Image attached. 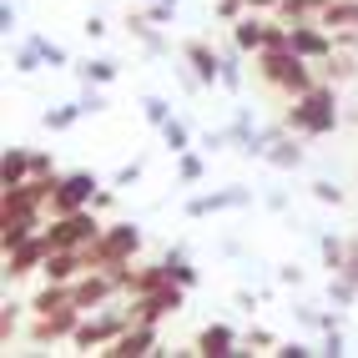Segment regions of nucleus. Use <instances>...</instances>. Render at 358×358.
<instances>
[{"instance_id": "obj_1", "label": "nucleus", "mask_w": 358, "mask_h": 358, "mask_svg": "<svg viewBox=\"0 0 358 358\" xmlns=\"http://www.w3.org/2000/svg\"><path fill=\"white\" fill-rule=\"evenodd\" d=\"M343 111H338V91H333L328 81H318L313 91H303V96L288 101V111H282V127L298 131L303 141H318L328 131H338Z\"/></svg>"}, {"instance_id": "obj_2", "label": "nucleus", "mask_w": 358, "mask_h": 358, "mask_svg": "<svg viewBox=\"0 0 358 358\" xmlns=\"http://www.w3.org/2000/svg\"><path fill=\"white\" fill-rule=\"evenodd\" d=\"M252 71H257V81H262V86H273L278 96H288V101L318 86L313 61H303L293 45H282V51H273V45H268V51H257V56H252Z\"/></svg>"}, {"instance_id": "obj_3", "label": "nucleus", "mask_w": 358, "mask_h": 358, "mask_svg": "<svg viewBox=\"0 0 358 358\" xmlns=\"http://www.w3.org/2000/svg\"><path fill=\"white\" fill-rule=\"evenodd\" d=\"M131 328V298L122 293V298H111L106 308H96V313H81V323H76V333H71V343H76L81 353H91V348H106V343H116L122 333Z\"/></svg>"}, {"instance_id": "obj_4", "label": "nucleus", "mask_w": 358, "mask_h": 358, "mask_svg": "<svg viewBox=\"0 0 358 358\" xmlns=\"http://www.w3.org/2000/svg\"><path fill=\"white\" fill-rule=\"evenodd\" d=\"M141 252V227L136 222H106V232L91 248V268H131Z\"/></svg>"}, {"instance_id": "obj_5", "label": "nucleus", "mask_w": 358, "mask_h": 358, "mask_svg": "<svg viewBox=\"0 0 358 358\" xmlns=\"http://www.w3.org/2000/svg\"><path fill=\"white\" fill-rule=\"evenodd\" d=\"M106 232L101 212L96 207H81V212H66V217H51L45 222V237H51V248H96V237Z\"/></svg>"}, {"instance_id": "obj_6", "label": "nucleus", "mask_w": 358, "mask_h": 358, "mask_svg": "<svg viewBox=\"0 0 358 358\" xmlns=\"http://www.w3.org/2000/svg\"><path fill=\"white\" fill-rule=\"evenodd\" d=\"M187 293H192V288H182V282H162V288L131 298V323H162V318L182 313V308H187Z\"/></svg>"}, {"instance_id": "obj_7", "label": "nucleus", "mask_w": 358, "mask_h": 358, "mask_svg": "<svg viewBox=\"0 0 358 358\" xmlns=\"http://www.w3.org/2000/svg\"><path fill=\"white\" fill-rule=\"evenodd\" d=\"M182 66L197 76V86L202 91H212V86H222V51L212 41H202V36H192V41H182Z\"/></svg>"}, {"instance_id": "obj_8", "label": "nucleus", "mask_w": 358, "mask_h": 358, "mask_svg": "<svg viewBox=\"0 0 358 358\" xmlns=\"http://www.w3.org/2000/svg\"><path fill=\"white\" fill-rule=\"evenodd\" d=\"M96 172H61L56 182V197H51V217H66V212H81L91 207V197H96Z\"/></svg>"}, {"instance_id": "obj_9", "label": "nucleus", "mask_w": 358, "mask_h": 358, "mask_svg": "<svg viewBox=\"0 0 358 358\" xmlns=\"http://www.w3.org/2000/svg\"><path fill=\"white\" fill-rule=\"evenodd\" d=\"M45 257H51V237H45V227L31 237V243H20L6 252V282H20V278H31L45 268Z\"/></svg>"}, {"instance_id": "obj_10", "label": "nucleus", "mask_w": 358, "mask_h": 358, "mask_svg": "<svg viewBox=\"0 0 358 358\" xmlns=\"http://www.w3.org/2000/svg\"><path fill=\"white\" fill-rule=\"evenodd\" d=\"M76 323H81V308H76V303H61V308H51V313H36V323H31L26 338L41 348V343L71 338V333H76Z\"/></svg>"}, {"instance_id": "obj_11", "label": "nucleus", "mask_w": 358, "mask_h": 358, "mask_svg": "<svg viewBox=\"0 0 358 358\" xmlns=\"http://www.w3.org/2000/svg\"><path fill=\"white\" fill-rule=\"evenodd\" d=\"M192 348H197V358H237L243 353V333L227 328V323H207L192 338Z\"/></svg>"}, {"instance_id": "obj_12", "label": "nucleus", "mask_w": 358, "mask_h": 358, "mask_svg": "<svg viewBox=\"0 0 358 358\" xmlns=\"http://www.w3.org/2000/svg\"><path fill=\"white\" fill-rule=\"evenodd\" d=\"M106 358H147V353H162V343H157V323H131L116 343H106L101 348Z\"/></svg>"}, {"instance_id": "obj_13", "label": "nucleus", "mask_w": 358, "mask_h": 358, "mask_svg": "<svg viewBox=\"0 0 358 358\" xmlns=\"http://www.w3.org/2000/svg\"><path fill=\"white\" fill-rule=\"evenodd\" d=\"M248 202H252V187H217V192H197L187 202V217H212V212H232Z\"/></svg>"}, {"instance_id": "obj_14", "label": "nucleus", "mask_w": 358, "mask_h": 358, "mask_svg": "<svg viewBox=\"0 0 358 358\" xmlns=\"http://www.w3.org/2000/svg\"><path fill=\"white\" fill-rule=\"evenodd\" d=\"M45 227V212H0V248H20Z\"/></svg>"}, {"instance_id": "obj_15", "label": "nucleus", "mask_w": 358, "mask_h": 358, "mask_svg": "<svg viewBox=\"0 0 358 358\" xmlns=\"http://www.w3.org/2000/svg\"><path fill=\"white\" fill-rule=\"evenodd\" d=\"M268 31H273V20L262 15V10H248V15H237V20H232V41L243 45L248 56H257L262 45H268Z\"/></svg>"}, {"instance_id": "obj_16", "label": "nucleus", "mask_w": 358, "mask_h": 358, "mask_svg": "<svg viewBox=\"0 0 358 358\" xmlns=\"http://www.w3.org/2000/svg\"><path fill=\"white\" fill-rule=\"evenodd\" d=\"M298 131H282L278 141H273V147H268V166H273V172H298V166L308 162V152L298 147Z\"/></svg>"}, {"instance_id": "obj_17", "label": "nucleus", "mask_w": 358, "mask_h": 358, "mask_svg": "<svg viewBox=\"0 0 358 358\" xmlns=\"http://www.w3.org/2000/svg\"><path fill=\"white\" fill-rule=\"evenodd\" d=\"M127 31H131V41L141 45L147 56H166V36H162V26L141 10V15H127Z\"/></svg>"}, {"instance_id": "obj_18", "label": "nucleus", "mask_w": 358, "mask_h": 358, "mask_svg": "<svg viewBox=\"0 0 358 358\" xmlns=\"http://www.w3.org/2000/svg\"><path fill=\"white\" fill-rule=\"evenodd\" d=\"M282 131H288V127H282V116H278V122H268V127H252V131L243 136V147H237V152H243L248 162H268V147H273Z\"/></svg>"}, {"instance_id": "obj_19", "label": "nucleus", "mask_w": 358, "mask_h": 358, "mask_svg": "<svg viewBox=\"0 0 358 358\" xmlns=\"http://www.w3.org/2000/svg\"><path fill=\"white\" fill-rule=\"evenodd\" d=\"M162 262H166V278L172 282H182V288H197V268H192V252H187V243H172L162 252Z\"/></svg>"}, {"instance_id": "obj_20", "label": "nucleus", "mask_w": 358, "mask_h": 358, "mask_svg": "<svg viewBox=\"0 0 358 358\" xmlns=\"http://www.w3.org/2000/svg\"><path fill=\"white\" fill-rule=\"evenodd\" d=\"M162 282H172V278H166V262H131V282H127V298H141V293L162 288Z\"/></svg>"}, {"instance_id": "obj_21", "label": "nucleus", "mask_w": 358, "mask_h": 358, "mask_svg": "<svg viewBox=\"0 0 358 358\" xmlns=\"http://www.w3.org/2000/svg\"><path fill=\"white\" fill-rule=\"evenodd\" d=\"M31 152L36 147H6V162H0V187H15V182H31Z\"/></svg>"}, {"instance_id": "obj_22", "label": "nucleus", "mask_w": 358, "mask_h": 358, "mask_svg": "<svg viewBox=\"0 0 358 358\" xmlns=\"http://www.w3.org/2000/svg\"><path fill=\"white\" fill-rule=\"evenodd\" d=\"M45 41H51V36H31L26 45H15V56H10L15 76H36V71L45 66Z\"/></svg>"}, {"instance_id": "obj_23", "label": "nucleus", "mask_w": 358, "mask_h": 358, "mask_svg": "<svg viewBox=\"0 0 358 358\" xmlns=\"http://www.w3.org/2000/svg\"><path fill=\"white\" fill-rule=\"evenodd\" d=\"M243 45H222V91H243V81H248V71H243Z\"/></svg>"}, {"instance_id": "obj_24", "label": "nucleus", "mask_w": 358, "mask_h": 358, "mask_svg": "<svg viewBox=\"0 0 358 358\" xmlns=\"http://www.w3.org/2000/svg\"><path fill=\"white\" fill-rule=\"evenodd\" d=\"M71 71H76L81 81H91V86H111V81H116V71H122V66H116L111 56H91V61L71 66Z\"/></svg>"}, {"instance_id": "obj_25", "label": "nucleus", "mask_w": 358, "mask_h": 358, "mask_svg": "<svg viewBox=\"0 0 358 358\" xmlns=\"http://www.w3.org/2000/svg\"><path fill=\"white\" fill-rule=\"evenodd\" d=\"M157 136H162V147L172 152V157L192 152V127H187L182 116H172V122H166V127H157Z\"/></svg>"}, {"instance_id": "obj_26", "label": "nucleus", "mask_w": 358, "mask_h": 358, "mask_svg": "<svg viewBox=\"0 0 358 358\" xmlns=\"http://www.w3.org/2000/svg\"><path fill=\"white\" fill-rule=\"evenodd\" d=\"M207 177V152H182L177 157V187H197Z\"/></svg>"}, {"instance_id": "obj_27", "label": "nucleus", "mask_w": 358, "mask_h": 358, "mask_svg": "<svg viewBox=\"0 0 358 358\" xmlns=\"http://www.w3.org/2000/svg\"><path fill=\"white\" fill-rule=\"evenodd\" d=\"M318 252H323V268L338 273L343 257H348V237H338V232H318Z\"/></svg>"}, {"instance_id": "obj_28", "label": "nucleus", "mask_w": 358, "mask_h": 358, "mask_svg": "<svg viewBox=\"0 0 358 358\" xmlns=\"http://www.w3.org/2000/svg\"><path fill=\"white\" fill-rule=\"evenodd\" d=\"M81 101H61V106H51V111H45L41 116V122H45V131H71V127H76L81 122Z\"/></svg>"}, {"instance_id": "obj_29", "label": "nucleus", "mask_w": 358, "mask_h": 358, "mask_svg": "<svg viewBox=\"0 0 358 358\" xmlns=\"http://www.w3.org/2000/svg\"><path fill=\"white\" fill-rule=\"evenodd\" d=\"M61 303H71V282H45L26 308H31V313H51V308H61Z\"/></svg>"}, {"instance_id": "obj_30", "label": "nucleus", "mask_w": 358, "mask_h": 358, "mask_svg": "<svg viewBox=\"0 0 358 358\" xmlns=\"http://www.w3.org/2000/svg\"><path fill=\"white\" fill-rule=\"evenodd\" d=\"M328 303L353 308V303H358V282H353V278H343V273H328Z\"/></svg>"}, {"instance_id": "obj_31", "label": "nucleus", "mask_w": 358, "mask_h": 358, "mask_svg": "<svg viewBox=\"0 0 358 358\" xmlns=\"http://www.w3.org/2000/svg\"><path fill=\"white\" fill-rule=\"evenodd\" d=\"M141 116H147V127H166V122H172V101H166V96H141Z\"/></svg>"}, {"instance_id": "obj_32", "label": "nucleus", "mask_w": 358, "mask_h": 358, "mask_svg": "<svg viewBox=\"0 0 358 358\" xmlns=\"http://www.w3.org/2000/svg\"><path fill=\"white\" fill-rule=\"evenodd\" d=\"M15 328H20V303H10V298H6V308H0V348H6V353H10Z\"/></svg>"}, {"instance_id": "obj_33", "label": "nucleus", "mask_w": 358, "mask_h": 358, "mask_svg": "<svg viewBox=\"0 0 358 358\" xmlns=\"http://www.w3.org/2000/svg\"><path fill=\"white\" fill-rule=\"evenodd\" d=\"M273 348H278V338L268 328H248L243 333V353H273ZM243 353H237V358H243Z\"/></svg>"}, {"instance_id": "obj_34", "label": "nucleus", "mask_w": 358, "mask_h": 358, "mask_svg": "<svg viewBox=\"0 0 358 358\" xmlns=\"http://www.w3.org/2000/svg\"><path fill=\"white\" fill-rule=\"evenodd\" d=\"M76 101H81L86 116H101V111H106V91H101V86H91V81H81V96H76Z\"/></svg>"}, {"instance_id": "obj_35", "label": "nucleus", "mask_w": 358, "mask_h": 358, "mask_svg": "<svg viewBox=\"0 0 358 358\" xmlns=\"http://www.w3.org/2000/svg\"><path fill=\"white\" fill-rule=\"evenodd\" d=\"M313 202H323V207H343L348 197H343V187H338V182L318 177V182H313Z\"/></svg>"}, {"instance_id": "obj_36", "label": "nucleus", "mask_w": 358, "mask_h": 358, "mask_svg": "<svg viewBox=\"0 0 358 358\" xmlns=\"http://www.w3.org/2000/svg\"><path fill=\"white\" fill-rule=\"evenodd\" d=\"M318 353H323V358H343V353H348L343 328H328V333H323V343H318Z\"/></svg>"}, {"instance_id": "obj_37", "label": "nucleus", "mask_w": 358, "mask_h": 358, "mask_svg": "<svg viewBox=\"0 0 358 358\" xmlns=\"http://www.w3.org/2000/svg\"><path fill=\"white\" fill-rule=\"evenodd\" d=\"M227 147H232V131H227V127H217V131L202 136V152H207V157H217V152H227Z\"/></svg>"}, {"instance_id": "obj_38", "label": "nucleus", "mask_w": 358, "mask_h": 358, "mask_svg": "<svg viewBox=\"0 0 358 358\" xmlns=\"http://www.w3.org/2000/svg\"><path fill=\"white\" fill-rule=\"evenodd\" d=\"M31 166H36L31 177H61V172H56V157H51V152H41V147L31 152Z\"/></svg>"}, {"instance_id": "obj_39", "label": "nucleus", "mask_w": 358, "mask_h": 358, "mask_svg": "<svg viewBox=\"0 0 358 358\" xmlns=\"http://www.w3.org/2000/svg\"><path fill=\"white\" fill-rule=\"evenodd\" d=\"M147 15L157 20V26H172V15H177V6H172V0H147Z\"/></svg>"}, {"instance_id": "obj_40", "label": "nucleus", "mask_w": 358, "mask_h": 358, "mask_svg": "<svg viewBox=\"0 0 358 358\" xmlns=\"http://www.w3.org/2000/svg\"><path fill=\"white\" fill-rule=\"evenodd\" d=\"M45 66H51V71H66V66H71V51H66V45H56V41H45Z\"/></svg>"}, {"instance_id": "obj_41", "label": "nucleus", "mask_w": 358, "mask_h": 358, "mask_svg": "<svg viewBox=\"0 0 358 358\" xmlns=\"http://www.w3.org/2000/svg\"><path fill=\"white\" fill-rule=\"evenodd\" d=\"M141 172H147V166H141V162H127L122 172L111 177V187H131V182H141Z\"/></svg>"}, {"instance_id": "obj_42", "label": "nucleus", "mask_w": 358, "mask_h": 358, "mask_svg": "<svg viewBox=\"0 0 358 358\" xmlns=\"http://www.w3.org/2000/svg\"><path fill=\"white\" fill-rule=\"evenodd\" d=\"M338 273H343V278H353V282H358V232H353V237H348V257H343V268H338Z\"/></svg>"}, {"instance_id": "obj_43", "label": "nucleus", "mask_w": 358, "mask_h": 358, "mask_svg": "<svg viewBox=\"0 0 358 358\" xmlns=\"http://www.w3.org/2000/svg\"><path fill=\"white\" fill-rule=\"evenodd\" d=\"M273 353H278V358H313L318 348H308V343H278Z\"/></svg>"}, {"instance_id": "obj_44", "label": "nucleus", "mask_w": 358, "mask_h": 358, "mask_svg": "<svg viewBox=\"0 0 358 358\" xmlns=\"http://www.w3.org/2000/svg\"><path fill=\"white\" fill-rule=\"evenodd\" d=\"M278 282H282V288H303V268H298V262H288V268H278Z\"/></svg>"}, {"instance_id": "obj_45", "label": "nucleus", "mask_w": 358, "mask_h": 358, "mask_svg": "<svg viewBox=\"0 0 358 358\" xmlns=\"http://www.w3.org/2000/svg\"><path fill=\"white\" fill-rule=\"evenodd\" d=\"M217 15H222V20H237V15H248V0H217Z\"/></svg>"}, {"instance_id": "obj_46", "label": "nucleus", "mask_w": 358, "mask_h": 358, "mask_svg": "<svg viewBox=\"0 0 358 358\" xmlns=\"http://www.w3.org/2000/svg\"><path fill=\"white\" fill-rule=\"evenodd\" d=\"M91 207H96V212H111V207H116V187H96V197H91Z\"/></svg>"}, {"instance_id": "obj_47", "label": "nucleus", "mask_w": 358, "mask_h": 358, "mask_svg": "<svg viewBox=\"0 0 358 358\" xmlns=\"http://www.w3.org/2000/svg\"><path fill=\"white\" fill-rule=\"evenodd\" d=\"M0 31H6V36L15 31V6H10V0H0Z\"/></svg>"}, {"instance_id": "obj_48", "label": "nucleus", "mask_w": 358, "mask_h": 358, "mask_svg": "<svg viewBox=\"0 0 358 358\" xmlns=\"http://www.w3.org/2000/svg\"><path fill=\"white\" fill-rule=\"evenodd\" d=\"M81 31H86L91 41H101V36H106V20H101V15H86V26H81Z\"/></svg>"}, {"instance_id": "obj_49", "label": "nucleus", "mask_w": 358, "mask_h": 358, "mask_svg": "<svg viewBox=\"0 0 358 358\" xmlns=\"http://www.w3.org/2000/svg\"><path fill=\"white\" fill-rule=\"evenodd\" d=\"M268 207L273 212H288V192H268Z\"/></svg>"}, {"instance_id": "obj_50", "label": "nucleus", "mask_w": 358, "mask_h": 358, "mask_svg": "<svg viewBox=\"0 0 358 358\" xmlns=\"http://www.w3.org/2000/svg\"><path fill=\"white\" fill-rule=\"evenodd\" d=\"M172 6H177V0H172Z\"/></svg>"}]
</instances>
